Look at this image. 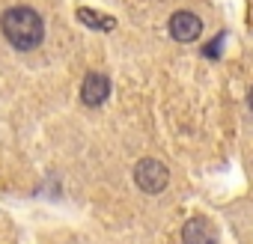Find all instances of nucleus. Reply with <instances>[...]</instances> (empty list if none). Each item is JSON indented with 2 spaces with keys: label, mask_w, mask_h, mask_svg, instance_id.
I'll return each mask as SVG.
<instances>
[{
  "label": "nucleus",
  "mask_w": 253,
  "mask_h": 244,
  "mask_svg": "<svg viewBox=\"0 0 253 244\" xmlns=\"http://www.w3.org/2000/svg\"><path fill=\"white\" fill-rule=\"evenodd\" d=\"M107 95H110V81H107V75L89 72V75L84 78V83H81V101H84L86 107H98V104L107 101Z\"/></svg>",
  "instance_id": "3"
},
{
  "label": "nucleus",
  "mask_w": 253,
  "mask_h": 244,
  "mask_svg": "<svg viewBox=\"0 0 253 244\" xmlns=\"http://www.w3.org/2000/svg\"><path fill=\"white\" fill-rule=\"evenodd\" d=\"M0 27H3L6 42L15 51H33L45 39V21L30 6H12V9H6L3 18H0Z\"/></svg>",
  "instance_id": "1"
},
{
  "label": "nucleus",
  "mask_w": 253,
  "mask_h": 244,
  "mask_svg": "<svg viewBox=\"0 0 253 244\" xmlns=\"http://www.w3.org/2000/svg\"><path fill=\"white\" fill-rule=\"evenodd\" d=\"M134 182H137V188H140L143 194H161V191L167 188V182H170V173H167V167H164L161 161L143 158V161H137V167H134Z\"/></svg>",
  "instance_id": "2"
},
{
  "label": "nucleus",
  "mask_w": 253,
  "mask_h": 244,
  "mask_svg": "<svg viewBox=\"0 0 253 244\" xmlns=\"http://www.w3.org/2000/svg\"><path fill=\"white\" fill-rule=\"evenodd\" d=\"M247 101H250V110H253V89H250V95H247Z\"/></svg>",
  "instance_id": "8"
},
{
  "label": "nucleus",
  "mask_w": 253,
  "mask_h": 244,
  "mask_svg": "<svg viewBox=\"0 0 253 244\" xmlns=\"http://www.w3.org/2000/svg\"><path fill=\"white\" fill-rule=\"evenodd\" d=\"M223 39H226L223 33H220V36H214V39H211V42L203 48V54H206L209 60H217V57H220V45H223Z\"/></svg>",
  "instance_id": "7"
},
{
  "label": "nucleus",
  "mask_w": 253,
  "mask_h": 244,
  "mask_svg": "<svg viewBox=\"0 0 253 244\" xmlns=\"http://www.w3.org/2000/svg\"><path fill=\"white\" fill-rule=\"evenodd\" d=\"M78 18H81L86 27H92V30H113V27H116V21H113L110 15H98V12H92V9H78Z\"/></svg>",
  "instance_id": "6"
},
{
  "label": "nucleus",
  "mask_w": 253,
  "mask_h": 244,
  "mask_svg": "<svg viewBox=\"0 0 253 244\" xmlns=\"http://www.w3.org/2000/svg\"><path fill=\"white\" fill-rule=\"evenodd\" d=\"M182 241L185 244H217V229L206 217H191L182 226Z\"/></svg>",
  "instance_id": "5"
},
{
  "label": "nucleus",
  "mask_w": 253,
  "mask_h": 244,
  "mask_svg": "<svg viewBox=\"0 0 253 244\" xmlns=\"http://www.w3.org/2000/svg\"><path fill=\"white\" fill-rule=\"evenodd\" d=\"M200 33H203V21H200L194 12L182 9V12H176V15L170 18V36H173L176 42H194Z\"/></svg>",
  "instance_id": "4"
}]
</instances>
